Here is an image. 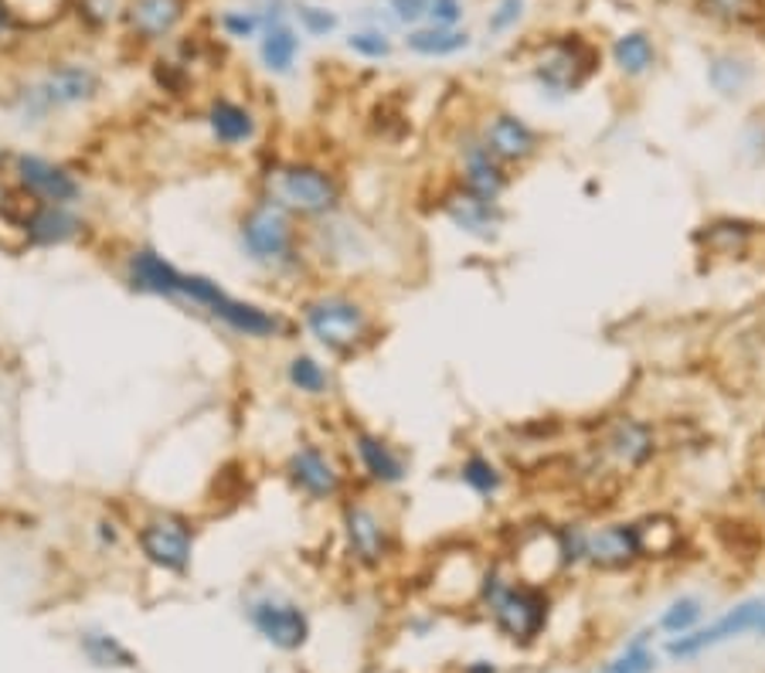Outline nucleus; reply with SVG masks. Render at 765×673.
<instances>
[{
  "label": "nucleus",
  "instance_id": "nucleus-1",
  "mask_svg": "<svg viewBox=\"0 0 765 673\" xmlns=\"http://www.w3.org/2000/svg\"><path fill=\"white\" fill-rule=\"evenodd\" d=\"M299 323L313 336V344L334 357H351L372 344L375 317L372 307L354 293L323 289L299 303Z\"/></svg>",
  "mask_w": 765,
  "mask_h": 673
},
{
  "label": "nucleus",
  "instance_id": "nucleus-2",
  "mask_svg": "<svg viewBox=\"0 0 765 673\" xmlns=\"http://www.w3.org/2000/svg\"><path fill=\"white\" fill-rule=\"evenodd\" d=\"M262 197L276 201L293 218L323 221L341 212L344 187L338 174L313 160H279L262 174Z\"/></svg>",
  "mask_w": 765,
  "mask_h": 673
},
{
  "label": "nucleus",
  "instance_id": "nucleus-3",
  "mask_svg": "<svg viewBox=\"0 0 765 673\" xmlns=\"http://www.w3.org/2000/svg\"><path fill=\"white\" fill-rule=\"evenodd\" d=\"M181 303H191L194 310H202L208 320H215L228 333L242 336V341L265 344V341H279V336L289 333V323L283 313L265 310L252 299L231 296L221 283H215L212 276H202V273H184Z\"/></svg>",
  "mask_w": 765,
  "mask_h": 673
},
{
  "label": "nucleus",
  "instance_id": "nucleus-4",
  "mask_svg": "<svg viewBox=\"0 0 765 673\" xmlns=\"http://www.w3.org/2000/svg\"><path fill=\"white\" fill-rule=\"evenodd\" d=\"M239 249L249 262H255L259 269H270V273H296L304 265L296 218L270 197H255L242 212Z\"/></svg>",
  "mask_w": 765,
  "mask_h": 673
},
{
  "label": "nucleus",
  "instance_id": "nucleus-5",
  "mask_svg": "<svg viewBox=\"0 0 765 673\" xmlns=\"http://www.w3.org/2000/svg\"><path fill=\"white\" fill-rule=\"evenodd\" d=\"M558 534L561 564H589L598 571H623L643 558L637 521H603V524H564Z\"/></svg>",
  "mask_w": 765,
  "mask_h": 673
},
{
  "label": "nucleus",
  "instance_id": "nucleus-6",
  "mask_svg": "<svg viewBox=\"0 0 765 673\" xmlns=\"http://www.w3.org/2000/svg\"><path fill=\"white\" fill-rule=\"evenodd\" d=\"M480 595L493 626L514 643H535L548 623V595L530 582H511L501 571H487L480 582Z\"/></svg>",
  "mask_w": 765,
  "mask_h": 673
},
{
  "label": "nucleus",
  "instance_id": "nucleus-7",
  "mask_svg": "<svg viewBox=\"0 0 765 673\" xmlns=\"http://www.w3.org/2000/svg\"><path fill=\"white\" fill-rule=\"evenodd\" d=\"M103 89V79L89 61H58L35 82L18 92V116L24 123H42L52 113L89 106Z\"/></svg>",
  "mask_w": 765,
  "mask_h": 673
},
{
  "label": "nucleus",
  "instance_id": "nucleus-8",
  "mask_svg": "<svg viewBox=\"0 0 765 673\" xmlns=\"http://www.w3.org/2000/svg\"><path fill=\"white\" fill-rule=\"evenodd\" d=\"M194 521L178 511H153L137 527V548L144 561L168 571V575H187L194 561Z\"/></svg>",
  "mask_w": 765,
  "mask_h": 673
},
{
  "label": "nucleus",
  "instance_id": "nucleus-9",
  "mask_svg": "<svg viewBox=\"0 0 765 673\" xmlns=\"http://www.w3.org/2000/svg\"><path fill=\"white\" fill-rule=\"evenodd\" d=\"M8 174L31 205H79L82 201V181L52 157L31 150L11 153Z\"/></svg>",
  "mask_w": 765,
  "mask_h": 673
},
{
  "label": "nucleus",
  "instance_id": "nucleus-10",
  "mask_svg": "<svg viewBox=\"0 0 765 673\" xmlns=\"http://www.w3.org/2000/svg\"><path fill=\"white\" fill-rule=\"evenodd\" d=\"M341 534L344 548L354 564L381 568L395 551V527L391 521L368 500H347L341 507Z\"/></svg>",
  "mask_w": 765,
  "mask_h": 673
},
{
  "label": "nucleus",
  "instance_id": "nucleus-11",
  "mask_svg": "<svg viewBox=\"0 0 765 673\" xmlns=\"http://www.w3.org/2000/svg\"><path fill=\"white\" fill-rule=\"evenodd\" d=\"M595 65H598V52L589 42H582L579 35H564L541 52V58L535 61L530 72H535V82L545 92L572 95L592 79Z\"/></svg>",
  "mask_w": 765,
  "mask_h": 673
},
{
  "label": "nucleus",
  "instance_id": "nucleus-12",
  "mask_svg": "<svg viewBox=\"0 0 765 673\" xmlns=\"http://www.w3.org/2000/svg\"><path fill=\"white\" fill-rule=\"evenodd\" d=\"M283 474L289 480V487L307 497L310 503H330V500H341L347 490V477L341 463L334 459V453L323 449L320 443H299L289 456Z\"/></svg>",
  "mask_w": 765,
  "mask_h": 673
},
{
  "label": "nucleus",
  "instance_id": "nucleus-13",
  "mask_svg": "<svg viewBox=\"0 0 765 673\" xmlns=\"http://www.w3.org/2000/svg\"><path fill=\"white\" fill-rule=\"evenodd\" d=\"M762 619H765V598H745V602L735 605V609H728L721 619H715L711 626L690 629L684 636H671L667 657L671 660H694V657H701L705 650H715V647L728 643V639L755 632Z\"/></svg>",
  "mask_w": 765,
  "mask_h": 673
},
{
  "label": "nucleus",
  "instance_id": "nucleus-14",
  "mask_svg": "<svg viewBox=\"0 0 765 673\" xmlns=\"http://www.w3.org/2000/svg\"><path fill=\"white\" fill-rule=\"evenodd\" d=\"M598 456L626 477L640 474L656 456V429L647 419L619 415L606 425L603 440H598Z\"/></svg>",
  "mask_w": 765,
  "mask_h": 673
},
{
  "label": "nucleus",
  "instance_id": "nucleus-15",
  "mask_svg": "<svg viewBox=\"0 0 765 673\" xmlns=\"http://www.w3.org/2000/svg\"><path fill=\"white\" fill-rule=\"evenodd\" d=\"M249 623L252 629L276 650H299L310 639V619L304 605H296L283 595H259L249 602Z\"/></svg>",
  "mask_w": 765,
  "mask_h": 673
},
{
  "label": "nucleus",
  "instance_id": "nucleus-16",
  "mask_svg": "<svg viewBox=\"0 0 765 673\" xmlns=\"http://www.w3.org/2000/svg\"><path fill=\"white\" fill-rule=\"evenodd\" d=\"M480 140L504 167H524L545 150L541 133L530 126L521 113H511V110L490 113L483 129H480Z\"/></svg>",
  "mask_w": 765,
  "mask_h": 673
},
{
  "label": "nucleus",
  "instance_id": "nucleus-17",
  "mask_svg": "<svg viewBox=\"0 0 765 673\" xmlns=\"http://www.w3.org/2000/svg\"><path fill=\"white\" fill-rule=\"evenodd\" d=\"M456 171H459V187L463 191L487 197V201H501L504 191L511 187L507 167L483 147L480 133H463V137H459V144H456Z\"/></svg>",
  "mask_w": 765,
  "mask_h": 673
},
{
  "label": "nucleus",
  "instance_id": "nucleus-18",
  "mask_svg": "<svg viewBox=\"0 0 765 673\" xmlns=\"http://www.w3.org/2000/svg\"><path fill=\"white\" fill-rule=\"evenodd\" d=\"M351 453L357 459L361 477L381 490H395L409 480V459L381 432L351 429Z\"/></svg>",
  "mask_w": 765,
  "mask_h": 673
},
{
  "label": "nucleus",
  "instance_id": "nucleus-19",
  "mask_svg": "<svg viewBox=\"0 0 765 673\" xmlns=\"http://www.w3.org/2000/svg\"><path fill=\"white\" fill-rule=\"evenodd\" d=\"M439 208L456 231H463L467 239H477V242H496L501 239V228L507 225V212L501 208V201L477 197L470 191H463L459 184L443 194Z\"/></svg>",
  "mask_w": 765,
  "mask_h": 673
},
{
  "label": "nucleus",
  "instance_id": "nucleus-20",
  "mask_svg": "<svg viewBox=\"0 0 765 673\" xmlns=\"http://www.w3.org/2000/svg\"><path fill=\"white\" fill-rule=\"evenodd\" d=\"M123 276L133 293L157 296V299H181L184 293V269H178L168 255H160L150 246H140L126 255Z\"/></svg>",
  "mask_w": 765,
  "mask_h": 673
},
{
  "label": "nucleus",
  "instance_id": "nucleus-21",
  "mask_svg": "<svg viewBox=\"0 0 765 673\" xmlns=\"http://www.w3.org/2000/svg\"><path fill=\"white\" fill-rule=\"evenodd\" d=\"M31 249H65L85 235V218L76 205H31L24 212Z\"/></svg>",
  "mask_w": 765,
  "mask_h": 673
},
{
  "label": "nucleus",
  "instance_id": "nucleus-22",
  "mask_svg": "<svg viewBox=\"0 0 765 673\" xmlns=\"http://www.w3.org/2000/svg\"><path fill=\"white\" fill-rule=\"evenodd\" d=\"M184 14L187 0H129L123 24L137 42H163L174 35Z\"/></svg>",
  "mask_w": 765,
  "mask_h": 673
},
{
  "label": "nucleus",
  "instance_id": "nucleus-23",
  "mask_svg": "<svg viewBox=\"0 0 765 673\" xmlns=\"http://www.w3.org/2000/svg\"><path fill=\"white\" fill-rule=\"evenodd\" d=\"M205 123H208L212 140L221 150H242V147H249L259 137L255 113L246 103H239V99H228V95L212 99V106L205 113Z\"/></svg>",
  "mask_w": 765,
  "mask_h": 673
},
{
  "label": "nucleus",
  "instance_id": "nucleus-24",
  "mask_svg": "<svg viewBox=\"0 0 765 673\" xmlns=\"http://www.w3.org/2000/svg\"><path fill=\"white\" fill-rule=\"evenodd\" d=\"M259 58L273 76H289L296 55H299V38L289 27V21L283 14H265L262 18V31H259Z\"/></svg>",
  "mask_w": 765,
  "mask_h": 673
},
{
  "label": "nucleus",
  "instance_id": "nucleus-25",
  "mask_svg": "<svg viewBox=\"0 0 765 673\" xmlns=\"http://www.w3.org/2000/svg\"><path fill=\"white\" fill-rule=\"evenodd\" d=\"M456 480L467 487L473 497H480L487 503L501 497V490L507 483L504 469L496 466V459H490L487 453H467V456H463V463L456 466Z\"/></svg>",
  "mask_w": 765,
  "mask_h": 673
},
{
  "label": "nucleus",
  "instance_id": "nucleus-26",
  "mask_svg": "<svg viewBox=\"0 0 765 673\" xmlns=\"http://www.w3.org/2000/svg\"><path fill=\"white\" fill-rule=\"evenodd\" d=\"M406 48L412 55H422V58H449V55H459L470 48V35L459 27H415L406 35Z\"/></svg>",
  "mask_w": 765,
  "mask_h": 673
},
{
  "label": "nucleus",
  "instance_id": "nucleus-27",
  "mask_svg": "<svg viewBox=\"0 0 765 673\" xmlns=\"http://www.w3.org/2000/svg\"><path fill=\"white\" fill-rule=\"evenodd\" d=\"M613 65L626 79H640L656 65V45L647 31H626L613 42Z\"/></svg>",
  "mask_w": 765,
  "mask_h": 673
},
{
  "label": "nucleus",
  "instance_id": "nucleus-28",
  "mask_svg": "<svg viewBox=\"0 0 765 673\" xmlns=\"http://www.w3.org/2000/svg\"><path fill=\"white\" fill-rule=\"evenodd\" d=\"M286 385L304 395V398H327L330 388H334V378H330L327 364L307 351H296L289 361H286Z\"/></svg>",
  "mask_w": 765,
  "mask_h": 673
},
{
  "label": "nucleus",
  "instance_id": "nucleus-29",
  "mask_svg": "<svg viewBox=\"0 0 765 673\" xmlns=\"http://www.w3.org/2000/svg\"><path fill=\"white\" fill-rule=\"evenodd\" d=\"M69 0H0V11H4L11 27H27V31H42L55 24Z\"/></svg>",
  "mask_w": 765,
  "mask_h": 673
},
{
  "label": "nucleus",
  "instance_id": "nucleus-30",
  "mask_svg": "<svg viewBox=\"0 0 765 673\" xmlns=\"http://www.w3.org/2000/svg\"><path fill=\"white\" fill-rule=\"evenodd\" d=\"M752 82V65L739 55H715L708 61V85L721 99H735L749 89Z\"/></svg>",
  "mask_w": 765,
  "mask_h": 673
},
{
  "label": "nucleus",
  "instance_id": "nucleus-31",
  "mask_svg": "<svg viewBox=\"0 0 765 673\" xmlns=\"http://www.w3.org/2000/svg\"><path fill=\"white\" fill-rule=\"evenodd\" d=\"M79 647H82V653H85V660L92 666H103V670H133V666H137V657H133L110 632H95V629L82 632Z\"/></svg>",
  "mask_w": 765,
  "mask_h": 673
},
{
  "label": "nucleus",
  "instance_id": "nucleus-32",
  "mask_svg": "<svg viewBox=\"0 0 765 673\" xmlns=\"http://www.w3.org/2000/svg\"><path fill=\"white\" fill-rule=\"evenodd\" d=\"M637 531H640V548H643V558L667 555V551H674V545L681 541V527H677V521H674V517H663V514H653V517L637 521Z\"/></svg>",
  "mask_w": 765,
  "mask_h": 673
},
{
  "label": "nucleus",
  "instance_id": "nucleus-33",
  "mask_svg": "<svg viewBox=\"0 0 765 673\" xmlns=\"http://www.w3.org/2000/svg\"><path fill=\"white\" fill-rule=\"evenodd\" d=\"M701 616H705V602L697 595H681L663 609V616L656 619V629L667 632V636H684V632L697 629Z\"/></svg>",
  "mask_w": 765,
  "mask_h": 673
},
{
  "label": "nucleus",
  "instance_id": "nucleus-34",
  "mask_svg": "<svg viewBox=\"0 0 765 673\" xmlns=\"http://www.w3.org/2000/svg\"><path fill=\"white\" fill-rule=\"evenodd\" d=\"M0 252H4V255L31 252V235H27L24 212H14L11 205L0 208Z\"/></svg>",
  "mask_w": 765,
  "mask_h": 673
},
{
  "label": "nucleus",
  "instance_id": "nucleus-35",
  "mask_svg": "<svg viewBox=\"0 0 765 673\" xmlns=\"http://www.w3.org/2000/svg\"><path fill=\"white\" fill-rule=\"evenodd\" d=\"M647 636L650 632H640L633 643H626L623 653L603 673H653L656 657H653V650H647Z\"/></svg>",
  "mask_w": 765,
  "mask_h": 673
},
{
  "label": "nucleus",
  "instance_id": "nucleus-36",
  "mask_svg": "<svg viewBox=\"0 0 765 673\" xmlns=\"http://www.w3.org/2000/svg\"><path fill=\"white\" fill-rule=\"evenodd\" d=\"M705 246H711L715 252H735L745 239H749V225L742 221H715V225H705V231L697 235Z\"/></svg>",
  "mask_w": 765,
  "mask_h": 673
},
{
  "label": "nucleus",
  "instance_id": "nucleus-37",
  "mask_svg": "<svg viewBox=\"0 0 765 673\" xmlns=\"http://www.w3.org/2000/svg\"><path fill=\"white\" fill-rule=\"evenodd\" d=\"M347 48L357 55V58H368V61H381L391 55V42L381 27H364V31H354V35L347 38Z\"/></svg>",
  "mask_w": 765,
  "mask_h": 673
},
{
  "label": "nucleus",
  "instance_id": "nucleus-38",
  "mask_svg": "<svg viewBox=\"0 0 765 673\" xmlns=\"http://www.w3.org/2000/svg\"><path fill=\"white\" fill-rule=\"evenodd\" d=\"M218 24H221V31L228 38L246 42V38H255L262 31V14H255V11H225Z\"/></svg>",
  "mask_w": 765,
  "mask_h": 673
},
{
  "label": "nucleus",
  "instance_id": "nucleus-39",
  "mask_svg": "<svg viewBox=\"0 0 765 673\" xmlns=\"http://www.w3.org/2000/svg\"><path fill=\"white\" fill-rule=\"evenodd\" d=\"M296 21H299V27H304L307 35H313V38H327L330 31L338 27V14H334V11L313 8V4H299V8H296Z\"/></svg>",
  "mask_w": 765,
  "mask_h": 673
},
{
  "label": "nucleus",
  "instance_id": "nucleus-40",
  "mask_svg": "<svg viewBox=\"0 0 765 673\" xmlns=\"http://www.w3.org/2000/svg\"><path fill=\"white\" fill-rule=\"evenodd\" d=\"M524 4H527V0H496V8L487 18V31H493V35H504V31L517 27V21L524 18Z\"/></svg>",
  "mask_w": 765,
  "mask_h": 673
},
{
  "label": "nucleus",
  "instance_id": "nucleus-41",
  "mask_svg": "<svg viewBox=\"0 0 765 673\" xmlns=\"http://www.w3.org/2000/svg\"><path fill=\"white\" fill-rule=\"evenodd\" d=\"M436 27H456L463 18V4L459 0H429V14H425Z\"/></svg>",
  "mask_w": 765,
  "mask_h": 673
},
{
  "label": "nucleus",
  "instance_id": "nucleus-42",
  "mask_svg": "<svg viewBox=\"0 0 765 673\" xmlns=\"http://www.w3.org/2000/svg\"><path fill=\"white\" fill-rule=\"evenodd\" d=\"M388 8L402 24H419L429 14V0H388Z\"/></svg>",
  "mask_w": 765,
  "mask_h": 673
},
{
  "label": "nucleus",
  "instance_id": "nucleus-43",
  "mask_svg": "<svg viewBox=\"0 0 765 673\" xmlns=\"http://www.w3.org/2000/svg\"><path fill=\"white\" fill-rule=\"evenodd\" d=\"M752 0H708L711 14H721V18H745Z\"/></svg>",
  "mask_w": 765,
  "mask_h": 673
},
{
  "label": "nucleus",
  "instance_id": "nucleus-44",
  "mask_svg": "<svg viewBox=\"0 0 765 673\" xmlns=\"http://www.w3.org/2000/svg\"><path fill=\"white\" fill-rule=\"evenodd\" d=\"M95 537H99V545H103V548H116L119 545V524L113 517H99L95 521Z\"/></svg>",
  "mask_w": 765,
  "mask_h": 673
},
{
  "label": "nucleus",
  "instance_id": "nucleus-45",
  "mask_svg": "<svg viewBox=\"0 0 765 673\" xmlns=\"http://www.w3.org/2000/svg\"><path fill=\"white\" fill-rule=\"evenodd\" d=\"M463 673H496V666L490 663V660H473L467 670H463Z\"/></svg>",
  "mask_w": 765,
  "mask_h": 673
},
{
  "label": "nucleus",
  "instance_id": "nucleus-46",
  "mask_svg": "<svg viewBox=\"0 0 765 673\" xmlns=\"http://www.w3.org/2000/svg\"><path fill=\"white\" fill-rule=\"evenodd\" d=\"M8 163H11V153H4V150H0V171H4Z\"/></svg>",
  "mask_w": 765,
  "mask_h": 673
},
{
  "label": "nucleus",
  "instance_id": "nucleus-47",
  "mask_svg": "<svg viewBox=\"0 0 765 673\" xmlns=\"http://www.w3.org/2000/svg\"><path fill=\"white\" fill-rule=\"evenodd\" d=\"M8 205V191H4V184H0V208Z\"/></svg>",
  "mask_w": 765,
  "mask_h": 673
},
{
  "label": "nucleus",
  "instance_id": "nucleus-48",
  "mask_svg": "<svg viewBox=\"0 0 765 673\" xmlns=\"http://www.w3.org/2000/svg\"><path fill=\"white\" fill-rule=\"evenodd\" d=\"M4 27H11V24H8V18H4V11H0V31H4Z\"/></svg>",
  "mask_w": 765,
  "mask_h": 673
},
{
  "label": "nucleus",
  "instance_id": "nucleus-49",
  "mask_svg": "<svg viewBox=\"0 0 765 673\" xmlns=\"http://www.w3.org/2000/svg\"><path fill=\"white\" fill-rule=\"evenodd\" d=\"M755 632H758V636H762V639H765V619H762V623H758V629H755Z\"/></svg>",
  "mask_w": 765,
  "mask_h": 673
}]
</instances>
